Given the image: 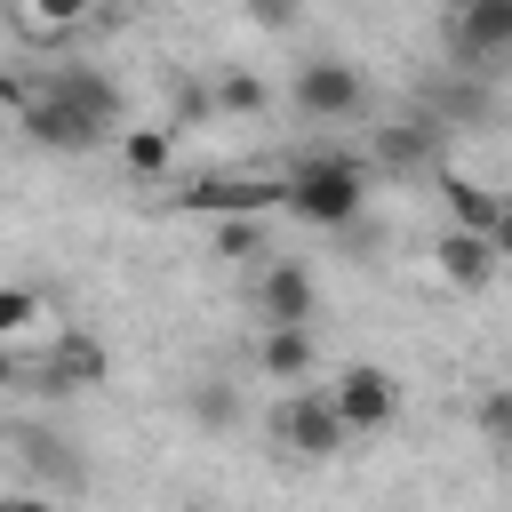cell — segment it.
<instances>
[{
  "label": "cell",
  "instance_id": "obj_1",
  "mask_svg": "<svg viewBox=\"0 0 512 512\" xmlns=\"http://www.w3.org/2000/svg\"><path fill=\"white\" fill-rule=\"evenodd\" d=\"M288 216H304L312 232H344L360 208H368V168L344 160V152H320V160H296L288 168Z\"/></svg>",
  "mask_w": 512,
  "mask_h": 512
},
{
  "label": "cell",
  "instance_id": "obj_2",
  "mask_svg": "<svg viewBox=\"0 0 512 512\" xmlns=\"http://www.w3.org/2000/svg\"><path fill=\"white\" fill-rule=\"evenodd\" d=\"M272 440H280L288 456L328 464V456H344V448H352V424L336 416V400H328L320 384H296V392L280 400V416H272Z\"/></svg>",
  "mask_w": 512,
  "mask_h": 512
},
{
  "label": "cell",
  "instance_id": "obj_3",
  "mask_svg": "<svg viewBox=\"0 0 512 512\" xmlns=\"http://www.w3.org/2000/svg\"><path fill=\"white\" fill-rule=\"evenodd\" d=\"M248 312H256V328H312V320H320V280H312L304 264L272 256V264H256V280H248Z\"/></svg>",
  "mask_w": 512,
  "mask_h": 512
},
{
  "label": "cell",
  "instance_id": "obj_4",
  "mask_svg": "<svg viewBox=\"0 0 512 512\" xmlns=\"http://www.w3.org/2000/svg\"><path fill=\"white\" fill-rule=\"evenodd\" d=\"M16 128L40 144V152H96L104 144V120H88L72 96H56V88H24L16 96Z\"/></svg>",
  "mask_w": 512,
  "mask_h": 512
},
{
  "label": "cell",
  "instance_id": "obj_5",
  "mask_svg": "<svg viewBox=\"0 0 512 512\" xmlns=\"http://www.w3.org/2000/svg\"><path fill=\"white\" fill-rule=\"evenodd\" d=\"M328 400H336V416L352 424V440H360V432H392V424H400V376H392V368H376V360L336 368Z\"/></svg>",
  "mask_w": 512,
  "mask_h": 512
},
{
  "label": "cell",
  "instance_id": "obj_6",
  "mask_svg": "<svg viewBox=\"0 0 512 512\" xmlns=\"http://www.w3.org/2000/svg\"><path fill=\"white\" fill-rule=\"evenodd\" d=\"M288 104H296L304 120H352V112L368 104V80H360V64H344V56H312V64H296Z\"/></svg>",
  "mask_w": 512,
  "mask_h": 512
},
{
  "label": "cell",
  "instance_id": "obj_7",
  "mask_svg": "<svg viewBox=\"0 0 512 512\" xmlns=\"http://www.w3.org/2000/svg\"><path fill=\"white\" fill-rule=\"evenodd\" d=\"M192 216H280L288 200V176H200L176 192Z\"/></svg>",
  "mask_w": 512,
  "mask_h": 512
},
{
  "label": "cell",
  "instance_id": "obj_8",
  "mask_svg": "<svg viewBox=\"0 0 512 512\" xmlns=\"http://www.w3.org/2000/svg\"><path fill=\"white\" fill-rule=\"evenodd\" d=\"M448 48L464 56V72H488L496 56H512V0H456L448 8Z\"/></svg>",
  "mask_w": 512,
  "mask_h": 512
},
{
  "label": "cell",
  "instance_id": "obj_9",
  "mask_svg": "<svg viewBox=\"0 0 512 512\" xmlns=\"http://www.w3.org/2000/svg\"><path fill=\"white\" fill-rule=\"evenodd\" d=\"M40 384H48V392H88V384H104V344L80 336V328H64V336L40 352Z\"/></svg>",
  "mask_w": 512,
  "mask_h": 512
},
{
  "label": "cell",
  "instance_id": "obj_10",
  "mask_svg": "<svg viewBox=\"0 0 512 512\" xmlns=\"http://www.w3.org/2000/svg\"><path fill=\"white\" fill-rule=\"evenodd\" d=\"M496 272H504V256H496L488 232H472V224H448V232H440V280H456V288H488Z\"/></svg>",
  "mask_w": 512,
  "mask_h": 512
},
{
  "label": "cell",
  "instance_id": "obj_11",
  "mask_svg": "<svg viewBox=\"0 0 512 512\" xmlns=\"http://www.w3.org/2000/svg\"><path fill=\"white\" fill-rule=\"evenodd\" d=\"M312 368H320L312 328H256V376L264 384H304Z\"/></svg>",
  "mask_w": 512,
  "mask_h": 512
},
{
  "label": "cell",
  "instance_id": "obj_12",
  "mask_svg": "<svg viewBox=\"0 0 512 512\" xmlns=\"http://www.w3.org/2000/svg\"><path fill=\"white\" fill-rule=\"evenodd\" d=\"M432 144H440V112H408L376 136V168L384 176H408V168H432Z\"/></svg>",
  "mask_w": 512,
  "mask_h": 512
},
{
  "label": "cell",
  "instance_id": "obj_13",
  "mask_svg": "<svg viewBox=\"0 0 512 512\" xmlns=\"http://www.w3.org/2000/svg\"><path fill=\"white\" fill-rule=\"evenodd\" d=\"M48 88H56V96H72V104H80L88 120L120 128V88H112V80H104L96 64H56V72H48Z\"/></svg>",
  "mask_w": 512,
  "mask_h": 512
},
{
  "label": "cell",
  "instance_id": "obj_14",
  "mask_svg": "<svg viewBox=\"0 0 512 512\" xmlns=\"http://www.w3.org/2000/svg\"><path fill=\"white\" fill-rule=\"evenodd\" d=\"M24 464H32L48 488H88L80 448H72V440H56V432H24Z\"/></svg>",
  "mask_w": 512,
  "mask_h": 512
},
{
  "label": "cell",
  "instance_id": "obj_15",
  "mask_svg": "<svg viewBox=\"0 0 512 512\" xmlns=\"http://www.w3.org/2000/svg\"><path fill=\"white\" fill-rule=\"evenodd\" d=\"M440 208H448V224H472V232H488V216H496V192H488L480 176H464V168H440Z\"/></svg>",
  "mask_w": 512,
  "mask_h": 512
},
{
  "label": "cell",
  "instance_id": "obj_16",
  "mask_svg": "<svg viewBox=\"0 0 512 512\" xmlns=\"http://www.w3.org/2000/svg\"><path fill=\"white\" fill-rule=\"evenodd\" d=\"M432 112H440V128H456V120L472 128V120H488V88L464 80V72H448V80L432 88Z\"/></svg>",
  "mask_w": 512,
  "mask_h": 512
},
{
  "label": "cell",
  "instance_id": "obj_17",
  "mask_svg": "<svg viewBox=\"0 0 512 512\" xmlns=\"http://www.w3.org/2000/svg\"><path fill=\"white\" fill-rule=\"evenodd\" d=\"M120 160H128V176H168L176 128H128V136H120Z\"/></svg>",
  "mask_w": 512,
  "mask_h": 512
},
{
  "label": "cell",
  "instance_id": "obj_18",
  "mask_svg": "<svg viewBox=\"0 0 512 512\" xmlns=\"http://www.w3.org/2000/svg\"><path fill=\"white\" fill-rule=\"evenodd\" d=\"M208 96H216V112H232V120H256V112L272 104V88H264V72H240V64H232V72H224V80H216Z\"/></svg>",
  "mask_w": 512,
  "mask_h": 512
},
{
  "label": "cell",
  "instance_id": "obj_19",
  "mask_svg": "<svg viewBox=\"0 0 512 512\" xmlns=\"http://www.w3.org/2000/svg\"><path fill=\"white\" fill-rule=\"evenodd\" d=\"M184 408H192V424H208V432H232V424H240V392H232V384H216V376H208V384H192V400H184Z\"/></svg>",
  "mask_w": 512,
  "mask_h": 512
},
{
  "label": "cell",
  "instance_id": "obj_20",
  "mask_svg": "<svg viewBox=\"0 0 512 512\" xmlns=\"http://www.w3.org/2000/svg\"><path fill=\"white\" fill-rule=\"evenodd\" d=\"M40 320H48V296L24 288V280H8V288H0V336H24V328H40Z\"/></svg>",
  "mask_w": 512,
  "mask_h": 512
},
{
  "label": "cell",
  "instance_id": "obj_21",
  "mask_svg": "<svg viewBox=\"0 0 512 512\" xmlns=\"http://www.w3.org/2000/svg\"><path fill=\"white\" fill-rule=\"evenodd\" d=\"M472 424H480V440H488V448H512V384H488V392H480V408H472Z\"/></svg>",
  "mask_w": 512,
  "mask_h": 512
},
{
  "label": "cell",
  "instance_id": "obj_22",
  "mask_svg": "<svg viewBox=\"0 0 512 512\" xmlns=\"http://www.w3.org/2000/svg\"><path fill=\"white\" fill-rule=\"evenodd\" d=\"M88 16H96V0H24V24L32 32H72Z\"/></svg>",
  "mask_w": 512,
  "mask_h": 512
},
{
  "label": "cell",
  "instance_id": "obj_23",
  "mask_svg": "<svg viewBox=\"0 0 512 512\" xmlns=\"http://www.w3.org/2000/svg\"><path fill=\"white\" fill-rule=\"evenodd\" d=\"M216 256H264V216H216Z\"/></svg>",
  "mask_w": 512,
  "mask_h": 512
},
{
  "label": "cell",
  "instance_id": "obj_24",
  "mask_svg": "<svg viewBox=\"0 0 512 512\" xmlns=\"http://www.w3.org/2000/svg\"><path fill=\"white\" fill-rule=\"evenodd\" d=\"M240 16H248L256 32H288V24L304 16V0H240Z\"/></svg>",
  "mask_w": 512,
  "mask_h": 512
},
{
  "label": "cell",
  "instance_id": "obj_25",
  "mask_svg": "<svg viewBox=\"0 0 512 512\" xmlns=\"http://www.w3.org/2000/svg\"><path fill=\"white\" fill-rule=\"evenodd\" d=\"M208 112H216V96L184 80V88H176V128H184V120H208Z\"/></svg>",
  "mask_w": 512,
  "mask_h": 512
},
{
  "label": "cell",
  "instance_id": "obj_26",
  "mask_svg": "<svg viewBox=\"0 0 512 512\" xmlns=\"http://www.w3.org/2000/svg\"><path fill=\"white\" fill-rule=\"evenodd\" d=\"M488 240H496V256L512 264V192H496V216H488Z\"/></svg>",
  "mask_w": 512,
  "mask_h": 512
},
{
  "label": "cell",
  "instance_id": "obj_27",
  "mask_svg": "<svg viewBox=\"0 0 512 512\" xmlns=\"http://www.w3.org/2000/svg\"><path fill=\"white\" fill-rule=\"evenodd\" d=\"M16 384H24V360H16V352H8V336H0V392H16Z\"/></svg>",
  "mask_w": 512,
  "mask_h": 512
}]
</instances>
